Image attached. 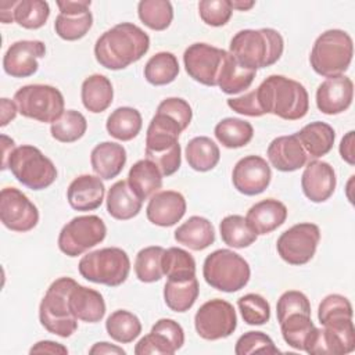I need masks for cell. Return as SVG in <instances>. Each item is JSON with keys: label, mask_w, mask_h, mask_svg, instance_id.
<instances>
[{"label": "cell", "mask_w": 355, "mask_h": 355, "mask_svg": "<svg viewBox=\"0 0 355 355\" xmlns=\"http://www.w3.org/2000/svg\"><path fill=\"white\" fill-rule=\"evenodd\" d=\"M140 21L153 31H165L173 19V8L168 0H141L137 4Z\"/></svg>", "instance_id": "7bdbcfd3"}, {"label": "cell", "mask_w": 355, "mask_h": 355, "mask_svg": "<svg viewBox=\"0 0 355 355\" xmlns=\"http://www.w3.org/2000/svg\"><path fill=\"white\" fill-rule=\"evenodd\" d=\"M304 312L311 315V304L308 297L298 290H288L280 295L276 304L277 322H282L287 315Z\"/></svg>", "instance_id": "f907efd6"}, {"label": "cell", "mask_w": 355, "mask_h": 355, "mask_svg": "<svg viewBox=\"0 0 355 355\" xmlns=\"http://www.w3.org/2000/svg\"><path fill=\"white\" fill-rule=\"evenodd\" d=\"M150 49L148 35L135 24L121 22L105 31L94 44L97 62L112 71L139 61Z\"/></svg>", "instance_id": "6da1fadb"}, {"label": "cell", "mask_w": 355, "mask_h": 355, "mask_svg": "<svg viewBox=\"0 0 355 355\" xmlns=\"http://www.w3.org/2000/svg\"><path fill=\"white\" fill-rule=\"evenodd\" d=\"M187 164L197 172H208L214 169L220 158L218 144L207 136L193 137L184 150Z\"/></svg>", "instance_id": "836d02e7"}, {"label": "cell", "mask_w": 355, "mask_h": 355, "mask_svg": "<svg viewBox=\"0 0 355 355\" xmlns=\"http://www.w3.org/2000/svg\"><path fill=\"white\" fill-rule=\"evenodd\" d=\"M237 306L247 324L261 326L268 323L270 319V305L259 294L250 293L240 297L237 300Z\"/></svg>", "instance_id": "7dc6e473"}, {"label": "cell", "mask_w": 355, "mask_h": 355, "mask_svg": "<svg viewBox=\"0 0 355 355\" xmlns=\"http://www.w3.org/2000/svg\"><path fill=\"white\" fill-rule=\"evenodd\" d=\"M87 129V121L83 114L75 110H67L51 123L50 133L53 139L61 143H73L83 137Z\"/></svg>", "instance_id": "b9f144b4"}, {"label": "cell", "mask_w": 355, "mask_h": 355, "mask_svg": "<svg viewBox=\"0 0 355 355\" xmlns=\"http://www.w3.org/2000/svg\"><path fill=\"white\" fill-rule=\"evenodd\" d=\"M226 50L207 43H193L183 54L184 69L190 78L205 86H216Z\"/></svg>", "instance_id": "5bb4252c"}, {"label": "cell", "mask_w": 355, "mask_h": 355, "mask_svg": "<svg viewBox=\"0 0 355 355\" xmlns=\"http://www.w3.org/2000/svg\"><path fill=\"white\" fill-rule=\"evenodd\" d=\"M284 50L282 35L272 28L243 29L230 40L229 53L245 68L261 69L277 62Z\"/></svg>", "instance_id": "3957f363"}, {"label": "cell", "mask_w": 355, "mask_h": 355, "mask_svg": "<svg viewBox=\"0 0 355 355\" xmlns=\"http://www.w3.org/2000/svg\"><path fill=\"white\" fill-rule=\"evenodd\" d=\"M266 154L270 165L280 172H294L308 161V154L295 133L273 139Z\"/></svg>", "instance_id": "44dd1931"}, {"label": "cell", "mask_w": 355, "mask_h": 355, "mask_svg": "<svg viewBox=\"0 0 355 355\" xmlns=\"http://www.w3.org/2000/svg\"><path fill=\"white\" fill-rule=\"evenodd\" d=\"M80 98L83 107L87 111L93 114L105 111L111 105L114 98V89L111 80L100 73L90 75L82 83Z\"/></svg>", "instance_id": "4dcf8cb0"}, {"label": "cell", "mask_w": 355, "mask_h": 355, "mask_svg": "<svg viewBox=\"0 0 355 355\" xmlns=\"http://www.w3.org/2000/svg\"><path fill=\"white\" fill-rule=\"evenodd\" d=\"M257 100L263 114L286 121H297L309 110V96L304 85L283 75L268 76L257 89Z\"/></svg>", "instance_id": "7a4b0ae2"}, {"label": "cell", "mask_w": 355, "mask_h": 355, "mask_svg": "<svg viewBox=\"0 0 355 355\" xmlns=\"http://www.w3.org/2000/svg\"><path fill=\"white\" fill-rule=\"evenodd\" d=\"M233 8L230 0H201L198 14L204 24L209 26H223L229 22Z\"/></svg>", "instance_id": "681fc988"}, {"label": "cell", "mask_w": 355, "mask_h": 355, "mask_svg": "<svg viewBox=\"0 0 355 355\" xmlns=\"http://www.w3.org/2000/svg\"><path fill=\"white\" fill-rule=\"evenodd\" d=\"M17 1H1L0 3V19L3 24L14 21V8Z\"/></svg>", "instance_id": "6125c7cd"}, {"label": "cell", "mask_w": 355, "mask_h": 355, "mask_svg": "<svg viewBox=\"0 0 355 355\" xmlns=\"http://www.w3.org/2000/svg\"><path fill=\"white\" fill-rule=\"evenodd\" d=\"M175 240L179 244L193 250L202 251L215 241V230L212 223L204 216H190L175 230Z\"/></svg>", "instance_id": "4316f807"}, {"label": "cell", "mask_w": 355, "mask_h": 355, "mask_svg": "<svg viewBox=\"0 0 355 355\" xmlns=\"http://www.w3.org/2000/svg\"><path fill=\"white\" fill-rule=\"evenodd\" d=\"M295 135L300 139L308 157L315 159L330 153L336 139L334 129L322 121H315L305 125Z\"/></svg>", "instance_id": "f1b7e54d"}, {"label": "cell", "mask_w": 355, "mask_h": 355, "mask_svg": "<svg viewBox=\"0 0 355 355\" xmlns=\"http://www.w3.org/2000/svg\"><path fill=\"white\" fill-rule=\"evenodd\" d=\"M354 55L352 37L341 29H329L315 40L309 62L312 69L324 78L344 75Z\"/></svg>", "instance_id": "277c9868"}, {"label": "cell", "mask_w": 355, "mask_h": 355, "mask_svg": "<svg viewBox=\"0 0 355 355\" xmlns=\"http://www.w3.org/2000/svg\"><path fill=\"white\" fill-rule=\"evenodd\" d=\"M354 135L355 132L354 130H349L343 139H341V143H340V147H338V151H340V155L341 158L349 164V165H354L355 164V154H354Z\"/></svg>", "instance_id": "680465c9"}, {"label": "cell", "mask_w": 355, "mask_h": 355, "mask_svg": "<svg viewBox=\"0 0 355 355\" xmlns=\"http://www.w3.org/2000/svg\"><path fill=\"white\" fill-rule=\"evenodd\" d=\"M236 355H250V354H277L280 349L275 345L273 340L262 331H247L239 337L236 347Z\"/></svg>", "instance_id": "c3c4849f"}, {"label": "cell", "mask_w": 355, "mask_h": 355, "mask_svg": "<svg viewBox=\"0 0 355 355\" xmlns=\"http://www.w3.org/2000/svg\"><path fill=\"white\" fill-rule=\"evenodd\" d=\"M69 309L72 315L86 323H97L105 315V302L103 295L89 287L75 284L69 293Z\"/></svg>", "instance_id": "cb8c5ba5"}, {"label": "cell", "mask_w": 355, "mask_h": 355, "mask_svg": "<svg viewBox=\"0 0 355 355\" xmlns=\"http://www.w3.org/2000/svg\"><path fill=\"white\" fill-rule=\"evenodd\" d=\"M29 352L31 354H55V355L61 354V355H65V354H68V348L64 347L60 343L50 341V340H43V341L36 343L29 349Z\"/></svg>", "instance_id": "6f0895ef"}, {"label": "cell", "mask_w": 355, "mask_h": 355, "mask_svg": "<svg viewBox=\"0 0 355 355\" xmlns=\"http://www.w3.org/2000/svg\"><path fill=\"white\" fill-rule=\"evenodd\" d=\"M286 219V205L275 198H266L254 204L245 215L247 223L257 236L272 233L279 226H282Z\"/></svg>", "instance_id": "603a6c76"}, {"label": "cell", "mask_w": 355, "mask_h": 355, "mask_svg": "<svg viewBox=\"0 0 355 355\" xmlns=\"http://www.w3.org/2000/svg\"><path fill=\"white\" fill-rule=\"evenodd\" d=\"M76 282L71 277H60L47 288L39 305L40 324L58 337H71L78 329V319L69 309V293Z\"/></svg>", "instance_id": "5b68a950"}, {"label": "cell", "mask_w": 355, "mask_h": 355, "mask_svg": "<svg viewBox=\"0 0 355 355\" xmlns=\"http://www.w3.org/2000/svg\"><path fill=\"white\" fill-rule=\"evenodd\" d=\"M200 293L197 277L187 280H168L164 286V300L166 306L173 312L189 311Z\"/></svg>", "instance_id": "e575fe53"}, {"label": "cell", "mask_w": 355, "mask_h": 355, "mask_svg": "<svg viewBox=\"0 0 355 355\" xmlns=\"http://www.w3.org/2000/svg\"><path fill=\"white\" fill-rule=\"evenodd\" d=\"M186 200L183 194L175 190L157 191L150 197L146 215L147 219L161 227H169L176 225L186 214Z\"/></svg>", "instance_id": "ffe728a7"}, {"label": "cell", "mask_w": 355, "mask_h": 355, "mask_svg": "<svg viewBox=\"0 0 355 355\" xmlns=\"http://www.w3.org/2000/svg\"><path fill=\"white\" fill-rule=\"evenodd\" d=\"M197 334L204 340L229 337L237 327V315L233 305L225 300L214 298L204 302L194 316Z\"/></svg>", "instance_id": "7c38bea8"}, {"label": "cell", "mask_w": 355, "mask_h": 355, "mask_svg": "<svg viewBox=\"0 0 355 355\" xmlns=\"http://www.w3.org/2000/svg\"><path fill=\"white\" fill-rule=\"evenodd\" d=\"M151 330L158 331L162 336H165L176 351L180 349L184 344V331H183L182 326L173 319L162 318L155 322V324L151 327Z\"/></svg>", "instance_id": "db71d44e"}, {"label": "cell", "mask_w": 355, "mask_h": 355, "mask_svg": "<svg viewBox=\"0 0 355 355\" xmlns=\"http://www.w3.org/2000/svg\"><path fill=\"white\" fill-rule=\"evenodd\" d=\"M90 0H58L57 7L61 14H80L89 11Z\"/></svg>", "instance_id": "9f6ffc18"}, {"label": "cell", "mask_w": 355, "mask_h": 355, "mask_svg": "<svg viewBox=\"0 0 355 355\" xmlns=\"http://www.w3.org/2000/svg\"><path fill=\"white\" fill-rule=\"evenodd\" d=\"M272 179V171L266 159L259 155H247L237 161L232 172L234 189L244 196L263 193Z\"/></svg>", "instance_id": "9a60e30c"}, {"label": "cell", "mask_w": 355, "mask_h": 355, "mask_svg": "<svg viewBox=\"0 0 355 355\" xmlns=\"http://www.w3.org/2000/svg\"><path fill=\"white\" fill-rule=\"evenodd\" d=\"M89 354L92 355H103V354H116V355H125V349H122L121 347L115 345V344H110L107 341H101V343H96L90 349Z\"/></svg>", "instance_id": "94428289"}, {"label": "cell", "mask_w": 355, "mask_h": 355, "mask_svg": "<svg viewBox=\"0 0 355 355\" xmlns=\"http://www.w3.org/2000/svg\"><path fill=\"white\" fill-rule=\"evenodd\" d=\"M157 112H162L173 118L182 126L183 130L190 125L193 118L190 104L180 97H168L162 100L157 108Z\"/></svg>", "instance_id": "816d5d0a"}, {"label": "cell", "mask_w": 355, "mask_h": 355, "mask_svg": "<svg viewBox=\"0 0 355 355\" xmlns=\"http://www.w3.org/2000/svg\"><path fill=\"white\" fill-rule=\"evenodd\" d=\"M7 168L19 183L32 190L47 189L57 179V168L53 161L37 147L29 144H22L11 151Z\"/></svg>", "instance_id": "52a82bcc"}, {"label": "cell", "mask_w": 355, "mask_h": 355, "mask_svg": "<svg viewBox=\"0 0 355 355\" xmlns=\"http://www.w3.org/2000/svg\"><path fill=\"white\" fill-rule=\"evenodd\" d=\"M319 241V226L311 222H302L288 227L279 236L276 250L284 262L300 266L313 258Z\"/></svg>", "instance_id": "8fae6325"}, {"label": "cell", "mask_w": 355, "mask_h": 355, "mask_svg": "<svg viewBox=\"0 0 355 355\" xmlns=\"http://www.w3.org/2000/svg\"><path fill=\"white\" fill-rule=\"evenodd\" d=\"M232 8L233 10H239V11H247L250 8H252L255 6V1H243V0H236V1H230Z\"/></svg>", "instance_id": "be15d7a7"}, {"label": "cell", "mask_w": 355, "mask_h": 355, "mask_svg": "<svg viewBox=\"0 0 355 355\" xmlns=\"http://www.w3.org/2000/svg\"><path fill=\"white\" fill-rule=\"evenodd\" d=\"M202 276L212 288L234 293L247 286L251 270L248 262L240 254L227 248H219L205 258Z\"/></svg>", "instance_id": "8992f818"}, {"label": "cell", "mask_w": 355, "mask_h": 355, "mask_svg": "<svg viewBox=\"0 0 355 355\" xmlns=\"http://www.w3.org/2000/svg\"><path fill=\"white\" fill-rule=\"evenodd\" d=\"M14 101L22 116L44 123L55 122L65 111L62 93L50 85L22 86L15 92Z\"/></svg>", "instance_id": "9c48e42d"}, {"label": "cell", "mask_w": 355, "mask_h": 355, "mask_svg": "<svg viewBox=\"0 0 355 355\" xmlns=\"http://www.w3.org/2000/svg\"><path fill=\"white\" fill-rule=\"evenodd\" d=\"M107 234V226L97 215H82L72 218L62 226L58 234V248L73 258L89 248L100 244Z\"/></svg>", "instance_id": "30bf717a"}, {"label": "cell", "mask_w": 355, "mask_h": 355, "mask_svg": "<svg viewBox=\"0 0 355 355\" xmlns=\"http://www.w3.org/2000/svg\"><path fill=\"white\" fill-rule=\"evenodd\" d=\"M46 46L42 40L14 42L3 57L4 72L12 78H28L39 69L37 60L44 57Z\"/></svg>", "instance_id": "e0dca14e"}, {"label": "cell", "mask_w": 355, "mask_h": 355, "mask_svg": "<svg viewBox=\"0 0 355 355\" xmlns=\"http://www.w3.org/2000/svg\"><path fill=\"white\" fill-rule=\"evenodd\" d=\"M141 125L143 119L136 108L119 107L108 115L105 129L108 135L116 140L129 141L140 133Z\"/></svg>", "instance_id": "d6a6232c"}, {"label": "cell", "mask_w": 355, "mask_h": 355, "mask_svg": "<svg viewBox=\"0 0 355 355\" xmlns=\"http://www.w3.org/2000/svg\"><path fill=\"white\" fill-rule=\"evenodd\" d=\"M105 330L114 341L129 344L140 336L141 323L135 313L125 309H118L107 318Z\"/></svg>", "instance_id": "f35d334b"}, {"label": "cell", "mask_w": 355, "mask_h": 355, "mask_svg": "<svg viewBox=\"0 0 355 355\" xmlns=\"http://www.w3.org/2000/svg\"><path fill=\"white\" fill-rule=\"evenodd\" d=\"M162 254L164 248L159 245H150L137 252L135 259V273L140 282L154 283L162 277Z\"/></svg>", "instance_id": "f6af8a7d"}, {"label": "cell", "mask_w": 355, "mask_h": 355, "mask_svg": "<svg viewBox=\"0 0 355 355\" xmlns=\"http://www.w3.org/2000/svg\"><path fill=\"white\" fill-rule=\"evenodd\" d=\"M336 172L329 162L311 161L301 176V187L305 197L312 202H324L336 189Z\"/></svg>", "instance_id": "d6986e66"}, {"label": "cell", "mask_w": 355, "mask_h": 355, "mask_svg": "<svg viewBox=\"0 0 355 355\" xmlns=\"http://www.w3.org/2000/svg\"><path fill=\"white\" fill-rule=\"evenodd\" d=\"M105 194V187L98 176L80 175L75 178L67 190V200L75 211H93L97 209Z\"/></svg>", "instance_id": "7402d4cb"}, {"label": "cell", "mask_w": 355, "mask_h": 355, "mask_svg": "<svg viewBox=\"0 0 355 355\" xmlns=\"http://www.w3.org/2000/svg\"><path fill=\"white\" fill-rule=\"evenodd\" d=\"M0 220L18 233L32 230L39 222L36 205L17 187H4L0 191Z\"/></svg>", "instance_id": "4fadbf2b"}, {"label": "cell", "mask_w": 355, "mask_h": 355, "mask_svg": "<svg viewBox=\"0 0 355 355\" xmlns=\"http://www.w3.org/2000/svg\"><path fill=\"white\" fill-rule=\"evenodd\" d=\"M93 25V15L90 11L80 14H58L54 21V31L62 39L73 42L82 39Z\"/></svg>", "instance_id": "bcb514c9"}, {"label": "cell", "mask_w": 355, "mask_h": 355, "mask_svg": "<svg viewBox=\"0 0 355 355\" xmlns=\"http://www.w3.org/2000/svg\"><path fill=\"white\" fill-rule=\"evenodd\" d=\"M161 266L168 280H187L196 277V261L193 255L179 247L164 250Z\"/></svg>", "instance_id": "8d00e7d4"}, {"label": "cell", "mask_w": 355, "mask_h": 355, "mask_svg": "<svg viewBox=\"0 0 355 355\" xmlns=\"http://www.w3.org/2000/svg\"><path fill=\"white\" fill-rule=\"evenodd\" d=\"M78 269L80 276L92 283L116 287L128 279L130 259L122 248L105 247L83 255Z\"/></svg>", "instance_id": "ba28073f"}, {"label": "cell", "mask_w": 355, "mask_h": 355, "mask_svg": "<svg viewBox=\"0 0 355 355\" xmlns=\"http://www.w3.org/2000/svg\"><path fill=\"white\" fill-rule=\"evenodd\" d=\"M227 105H229V108H232L233 111H236L241 115H247V116H262V115H265L263 111L261 110L259 104H258L255 90L248 92L247 94L240 96V97L227 98Z\"/></svg>", "instance_id": "11a10c76"}, {"label": "cell", "mask_w": 355, "mask_h": 355, "mask_svg": "<svg viewBox=\"0 0 355 355\" xmlns=\"http://www.w3.org/2000/svg\"><path fill=\"white\" fill-rule=\"evenodd\" d=\"M222 241L233 248L250 247L257 240V234L241 215H227L219 223Z\"/></svg>", "instance_id": "ab89813d"}, {"label": "cell", "mask_w": 355, "mask_h": 355, "mask_svg": "<svg viewBox=\"0 0 355 355\" xmlns=\"http://www.w3.org/2000/svg\"><path fill=\"white\" fill-rule=\"evenodd\" d=\"M255 73L257 71L243 67L229 51H226L218 75L216 86H219L226 94H237L251 86Z\"/></svg>", "instance_id": "f546056e"}, {"label": "cell", "mask_w": 355, "mask_h": 355, "mask_svg": "<svg viewBox=\"0 0 355 355\" xmlns=\"http://www.w3.org/2000/svg\"><path fill=\"white\" fill-rule=\"evenodd\" d=\"M216 140L226 148H240L247 146L252 136L254 128L250 122L240 118H225L214 129Z\"/></svg>", "instance_id": "d590c367"}, {"label": "cell", "mask_w": 355, "mask_h": 355, "mask_svg": "<svg viewBox=\"0 0 355 355\" xmlns=\"http://www.w3.org/2000/svg\"><path fill=\"white\" fill-rule=\"evenodd\" d=\"M0 107H1V126L8 125V122H11L18 112V107L15 104V101H11L8 98H1L0 101Z\"/></svg>", "instance_id": "91938a15"}, {"label": "cell", "mask_w": 355, "mask_h": 355, "mask_svg": "<svg viewBox=\"0 0 355 355\" xmlns=\"http://www.w3.org/2000/svg\"><path fill=\"white\" fill-rule=\"evenodd\" d=\"M352 180H354V176H351V179H349V182H348V187H347V197H348V200L352 202V197H351V194H349V190H351V183H352Z\"/></svg>", "instance_id": "e7e4bbea"}, {"label": "cell", "mask_w": 355, "mask_h": 355, "mask_svg": "<svg viewBox=\"0 0 355 355\" xmlns=\"http://www.w3.org/2000/svg\"><path fill=\"white\" fill-rule=\"evenodd\" d=\"M283 340L294 349L304 351L305 341L308 340L315 324L309 313L295 312L287 315L282 322H279Z\"/></svg>", "instance_id": "60d3db41"}, {"label": "cell", "mask_w": 355, "mask_h": 355, "mask_svg": "<svg viewBox=\"0 0 355 355\" xmlns=\"http://www.w3.org/2000/svg\"><path fill=\"white\" fill-rule=\"evenodd\" d=\"M318 319L323 327L341 329L352 322V305L341 294L326 295L318 308Z\"/></svg>", "instance_id": "1f68e13d"}, {"label": "cell", "mask_w": 355, "mask_h": 355, "mask_svg": "<svg viewBox=\"0 0 355 355\" xmlns=\"http://www.w3.org/2000/svg\"><path fill=\"white\" fill-rule=\"evenodd\" d=\"M49 17L50 7L44 0H21L14 8V21L25 29L42 28Z\"/></svg>", "instance_id": "ee69618b"}, {"label": "cell", "mask_w": 355, "mask_h": 355, "mask_svg": "<svg viewBox=\"0 0 355 355\" xmlns=\"http://www.w3.org/2000/svg\"><path fill=\"white\" fill-rule=\"evenodd\" d=\"M176 349L169 343V340L158 331L151 330L147 336L141 337L139 343L135 345L136 355H146V354H161V355H172Z\"/></svg>", "instance_id": "f5cc1de1"}, {"label": "cell", "mask_w": 355, "mask_h": 355, "mask_svg": "<svg viewBox=\"0 0 355 355\" xmlns=\"http://www.w3.org/2000/svg\"><path fill=\"white\" fill-rule=\"evenodd\" d=\"M354 98V83L345 76L326 78L316 90V107L326 115H337L347 111Z\"/></svg>", "instance_id": "ac0fdd59"}, {"label": "cell", "mask_w": 355, "mask_h": 355, "mask_svg": "<svg viewBox=\"0 0 355 355\" xmlns=\"http://www.w3.org/2000/svg\"><path fill=\"white\" fill-rule=\"evenodd\" d=\"M355 349L354 323L343 329L322 327L311 331L305 341L304 351L311 355H343Z\"/></svg>", "instance_id": "2e32d148"}, {"label": "cell", "mask_w": 355, "mask_h": 355, "mask_svg": "<svg viewBox=\"0 0 355 355\" xmlns=\"http://www.w3.org/2000/svg\"><path fill=\"white\" fill-rule=\"evenodd\" d=\"M105 204L108 214L114 219L128 220L141 211L143 201L132 190L128 180H118L108 189Z\"/></svg>", "instance_id": "484cf974"}, {"label": "cell", "mask_w": 355, "mask_h": 355, "mask_svg": "<svg viewBox=\"0 0 355 355\" xmlns=\"http://www.w3.org/2000/svg\"><path fill=\"white\" fill-rule=\"evenodd\" d=\"M128 183L137 197L144 201L162 187V173L153 161L140 159L129 169Z\"/></svg>", "instance_id": "83f0119b"}, {"label": "cell", "mask_w": 355, "mask_h": 355, "mask_svg": "<svg viewBox=\"0 0 355 355\" xmlns=\"http://www.w3.org/2000/svg\"><path fill=\"white\" fill-rule=\"evenodd\" d=\"M90 164L98 178L104 180L114 179L126 164V150L122 144L114 141L98 143L90 153Z\"/></svg>", "instance_id": "d4e9b609"}, {"label": "cell", "mask_w": 355, "mask_h": 355, "mask_svg": "<svg viewBox=\"0 0 355 355\" xmlns=\"http://www.w3.org/2000/svg\"><path fill=\"white\" fill-rule=\"evenodd\" d=\"M179 75V62L175 54L159 51L154 54L144 67V78L154 86H164L173 82Z\"/></svg>", "instance_id": "74e56055"}]
</instances>
